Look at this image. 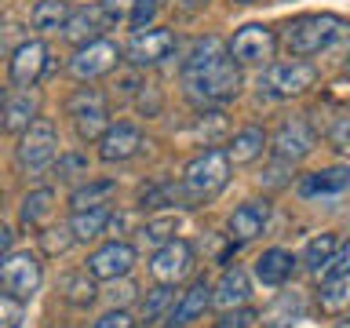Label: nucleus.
I'll return each mask as SVG.
<instances>
[{"mask_svg": "<svg viewBox=\"0 0 350 328\" xmlns=\"http://www.w3.org/2000/svg\"><path fill=\"white\" fill-rule=\"evenodd\" d=\"M347 37H350V22L339 15H299V18L284 22V29H281V44L295 59L317 55Z\"/></svg>", "mask_w": 350, "mask_h": 328, "instance_id": "nucleus-2", "label": "nucleus"}, {"mask_svg": "<svg viewBox=\"0 0 350 328\" xmlns=\"http://www.w3.org/2000/svg\"><path fill=\"white\" fill-rule=\"evenodd\" d=\"M44 73H48V48L40 40L18 44L15 55H11V81L22 87H33Z\"/></svg>", "mask_w": 350, "mask_h": 328, "instance_id": "nucleus-15", "label": "nucleus"}, {"mask_svg": "<svg viewBox=\"0 0 350 328\" xmlns=\"http://www.w3.org/2000/svg\"><path fill=\"white\" fill-rule=\"evenodd\" d=\"M139 150H142V131L135 124H109L106 135L98 139V157H103L106 164L131 161Z\"/></svg>", "mask_w": 350, "mask_h": 328, "instance_id": "nucleus-16", "label": "nucleus"}, {"mask_svg": "<svg viewBox=\"0 0 350 328\" xmlns=\"http://www.w3.org/2000/svg\"><path fill=\"white\" fill-rule=\"evenodd\" d=\"M208 303H212V284H208L204 277H197L190 288L183 292V299H179V306L172 310V328H183V325H190V321H197L204 310H208Z\"/></svg>", "mask_w": 350, "mask_h": 328, "instance_id": "nucleus-20", "label": "nucleus"}, {"mask_svg": "<svg viewBox=\"0 0 350 328\" xmlns=\"http://www.w3.org/2000/svg\"><path fill=\"white\" fill-rule=\"evenodd\" d=\"M73 241H77L73 226H51V230H44V234H40V248L48 251V256H62Z\"/></svg>", "mask_w": 350, "mask_h": 328, "instance_id": "nucleus-35", "label": "nucleus"}, {"mask_svg": "<svg viewBox=\"0 0 350 328\" xmlns=\"http://www.w3.org/2000/svg\"><path fill=\"white\" fill-rule=\"evenodd\" d=\"M135 321H131V317L124 314V310H109V314H103L98 317V321L92 325V328H131Z\"/></svg>", "mask_w": 350, "mask_h": 328, "instance_id": "nucleus-42", "label": "nucleus"}, {"mask_svg": "<svg viewBox=\"0 0 350 328\" xmlns=\"http://www.w3.org/2000/svg\"><path fill=\"white\" fill-rule=\"evenodd\" d=\"M172 51H175V37L168 29H153V26L135 29L131 40L124 44V55L131 66H157L164 59H172Z\"/></svg>", "mask_w": 350, "mask_h": 328, "instance_id": "nucleus-10", "label": "nucleus"}, {"mask_svg": "<svg viewBox=\"0 0 350 328\" xmlns=\"http://www.w3.org/2000/svg\"><path fill=\"white\" fill-rule=\"evenodd\" d=\"M343 62H347V70H350V51H347V59H343Z\"/></svg>", "mask_w": 350, "mask_h": 328, "instance_id": "nucleus-47", "label": "nucleus"}, {"mask_svg": "<svg viewBox=\"0 0 350 328\" xmlns=\"http://www.w3.org/2000/svg\"><path fill=\"white\" fill-rule=\"evenodd\" d=\"M175 230H179V219H175V215H164V219H153V223L142 226L139 237H142V245H168Z\"/></svg>", "mask_w": 350, "mask_h": 328, "instance_id": "nucleus-33", "label": "nucleus"}, {"mask_svg": "<svg viewBox=\"0 0 350 328\" xmlns=\"http://www.w3.org/2000/svg\"><path fill=\"white\" fill-rule=\"evenodd\" d=\"M350 186V168H321L299 179V197H336Z\"/></svg>", "mask_w": 350, "mask_h": 328, "instance_id": "nucleus-22", "label": "nucleus"}, {"mask_svg": "<svg viewBox=\"0 0 350 328\" xmlns=\"http://www.w3.org/2000/svg\"><path fill=\"white\" fill-rule=\"evenodd\" d=\"M343 273H350V241L336 248V256L328 259V266L321 270V281H328V277H343Z\"/></svg>", "mask_w": 350, "mask_h": 328, "instance_id": "nucleus-38", "label": "nucleus"}, {"mask_svg": "<svg viewBox=\"0 0 350 328\" xmlns=\"http://www.w3.org/2000/svg\"><path fill=\"white\" fill-rule=\"evenodd\" d=\"M190 270H193V248L186 245V241H175V237L168 241V245H161L157 251H153V259H150V273L161 284L183 281Z\"/></svg>", "mask_w": 350, "mask_h": 328, "instance_id": "nucleus-12", "label": "nucleus"}, {"mask_svg": "<svg viewBox=\"0 0 350 328\" xmlns=\"http://www.w3.org/2000/svg\"><path fill=\"white\" fill-rule=\"evenodd\" d=\"M37 120V92H0V128L11 135H22Z\"/></svg>", "mask_w": 350, "mask_h": 328, "instance_id": "nucleus-14", "label": "nucleus"}, {"mask_svg": "<svg viewBox=\"0 0 350 328\" xmlns=\"http://www.w3.org/2000/svg\"><path fill=\"white\" fill-rule=\"evenodd\" d=\"M314 81H317V70L303 59L270 62L259 77V92L270 95V98H295V95H303L306 87H314Z\"/></svg>", "mask_w": 350, "mask_h": 328, "instance_id": "nucleus-5", "label": "nucleus"}, {"mask_svg": "<svg viewBox=\"0 0 350 328\" xmlns=\"http://www.w3.org/2000/svg\"><path fill=\"white\" fill-rule=\"evenodd\" d=\"M59 157V131L48 117H37L33 124L22 131L18 150H15V164L22 175H40L44 168H51Z\"/></svg>", "mask_w": 350, "mask_h": 328, "instance_id": "nucleus-4", "label": "nucleus"}, {"mask_svg": "<svg viewBox=\"0 0 350 328\" xmlns=\"http://www.w3.org/2000/svg\"><path fill=\"white\" fill-rule=\"evenodd\" d=\"M317 306L321 314H343L350 306V273L343 277H328L321 281V292H317Z\"/></svg>", "mask_w": 350, "mask_h": 328, "instance_id": "nucleus-25", "label": "nucleus"}, {"mask_svg": "<svg viewBox=\"0 0 350 328\" xmlns=\"http://www.w3.org/2000/svg\"><path fill=\"white\" fill-rule=\"evenodd\" d=\"M314 142H317V135L306 117H288L273 131V153H278V161H292V164L303 161L314 150Z\"/></svg>", "mask_w": 350, "mask_h": 328, "instance_id": "nucleus-11", "label": "nucleus"}, {"mask_svg": "<svg viewBox=\"0 0 350 328\" xmlns=\"http://www.w3.org/2000/svg\"><path fill=\"white\" fill-rule=\"evenodd\" d=\"M77 175H88V157H81V153L59 157V179H77Z\"/></svg>", "mask_w": 350, "mask_h": 328, "instance_id": "nucleus-39", "label": "nucleus"}, {"mask_svg": "<svg viewBox=\"0 0 350 328\" xmlns=\"http://www.w3.org/2000/svg\"><path fill=\"white\" fill-rule=\"evenodd\" d=\"M73 11L66 0H37V8L29 11V22H33V29H62L66 26V18H70Z\"/></svg>", "mask_w": 350, "mask_h": 328, "instance_id": "nucleus-28", "label": "nucleus"}, {"mask_svg": "<svg viewBox=\"0 0 350 328\" xmlns=\"http://www.w3.org/2000/svg\"><path fill=\"white\" fill-rule=\"evenodd\" d=\"M62 328H70V325H62Z\"/></svg>", "mask_w": 350, "mask_h": 328, "instance_id": "nucleus-49", "label": "nucleus"}, {"mask_svg": "<svg viewBox=\"0 0 350 328\" xmlns=\"http://www.w3.org/2000/svg\"><path fill=\"white\" fill-rule=\"evenodd\" d=\"M22 325V299L11 292H0V328H18Z\"/></svg>", "mask_w": 350, "mask_h": 328, "instance_id": "nucleus-36", "label": "nucleus"}, {"mask_svg": "<svg viewBox=\"0 0 350 328\" xmlns=\"http://www.w3.org/2000/svg\"><path fill=\"white\" fill-rule=\"evenodd\" d=\"M223 135H226V117L223 113H197L193 124L183 131V139L193 142V146H215Z\"/></svg>", "mask_w": 350, "mask_h": 328, "instance_id": "nucleus-24", "label": "nucleus"}, {"mask_svg": "<svg viewBox=\"0 0 350 328\" xmlns=\"http://www.w3.org/2000/svg\"><path fill=\"white\" fill-rule=\"evenodd\" d=\"M267 219H270V204L267 201H245L241 208H234V215H230V241L234 245H248V241H256L262 234V226H267Z\"/></svg>", "mask_w": 350, "mask_h": 328, "instance_id": "nucleus-17", "label": "nucleus"}, {"mask_svg": "<svg viewBox=\"0 0 350 328\" xmlns=\"http://www.w3.org/2000/svg\"><path fill=\"white\" fill-rule=\"evenodd\" d=\"M51 208H55V193H51V190H33L26 201H22L18 223L26 226V230H40L44 219L51 215Z\"/></svg>", "mask_w": 350, "mask_h": 328, "instance_id": "nucleus-27", "label": "nucleus"}, {"mask_svg": "<svg viewBox=\"0 0 350 328\" xmlns=\"http://www.w3.org/2000/svg\"><path fill=\"white\" fill-rule=\"evenodd\" d=\"M73 237L77 241H95L98 234H106L109 226V208L106 204H95V208H84V212L73 215Z\"/></svg>", "mask_w": 350, "mask_h": 328, "instance_id": "nucleus-26", "label": "nucleus"}, {"mask_svg": "<svg viewBox=\"0 0 350 328\" xmlns=\"http://www.w3.org/2000/svg\"><path fill=\"white\" fill-rule=\"evenodd\" d=\"M186 4H204V0H186Z\"/></svg>", "mask_w": 350, "mask_h": 328, "instance_id": "nucleus-46", "label": "nucleus"}, {"mask_svg": "<svg viewBox=\"0 0 350 328\" xmlns=\"http://www.w3.org/2000/svg\"><path fill=\"white\" fill-rule=\"evenodd\" d=\"M131 266H135V248L124 245V241H109L98 251H92L88 259V273L95 281H117V277H128Z\"/></svg>", "mask_w": 350, "mask_h": 328, "instance_id": "nucleus-13", "label": "nucleus"}, {"mask_svg": "<svg viewBox=\"0 0 350 328\" xmlns=\"http://www.w3.org/2000/svg\"><path fill=\"white\" fill-rule=\"evenodd\" d=\"M336 328H350V321H339V325H336Z\"/></svg>", "mask_w": 350, "mask_h": 328, "instance_id": "nucleus-45", "label": "nucleus"}, {"mask_svg": "<svg viewBox=\"0 0 350 328\" xmlns=\"http://www.w3.org/2000/svg\"><path fill=\"white\" fill-rule=\"evenodd\" d=\"M175 303V292H172V284H157V288H150L146 292V299H142V325H153V321H161L164 310Z\"/></svg>", "mask_w": 350, "mask_h": 328, "instance_id": "nucleus-31", "label": "nucleus"}, {"mask_svg": "<svg viewBox=\"0 0 350 328\" xmlns=\"http://www.w3.org/2000/svg\"><path fill=\"white\" fill-rule=\"evenodd\" d=\"M262 150H267V131L262 128H241L237 135L230 139L226 157H230V164H252L256 157H262Z\"/></svg>", "mask_w": 350, "mask_h": 328, "instance_id": "nucleus-23", "label": "nucleus"}, {"mask_svg": "<svg viewBox=\"0 0 350 328\" xmlns=\"http://www.w3.org/2000/svg\"><path fill=\"white\" fill-rule=\"evenodd\" d=\"M131 8H135V0H103V11L113 22H120L124 15H131Z\"/></svg>", "mask_w": 350, "mask_h": 328, "instance_id": "nucleus-43", "label": "nucleus"}, {"mask_svg": "<svg viewBox=\"0 0 350 328\" xmlns=\"http://www.w3.org/2000/svg\"><path fill=\"white\" fill-rule=\"evenodd\" d=\"M62 299L73 303V306H88L95 299V277H88V273H70V277H62Z\"/></svg>", "mask_w": 350, "mask_h": 328, "instance_id": "nucleus-32", "label": "nucleus"}, {"mask_svg": "<svg viewBox=\"0 0 350 328\" xmlns=\"http://www.w3.org/2000/svg\"><path fill=\"white\" fill-rule=\"evenodd\" d=\"M153 15H157V0H135V8H131V26L135 29H146L150 22H153Z\"/></svg>", "mask_w": 350, "mask_h": 328, "instance_id": "nucleus-40", "label": "nucleus"}, {"mask_svg": "<svg viewBox=\"0 0 350 328\" xmlns=\"http://www.w3.org/2000/svg\"><path fill=\"white\" fill-rule=\"evenodd\" d=\"M117 190V182L113 179H98V182H88L81 186V190H73L70 197V204L77 208V212H84V208H95V204H106V197Z\"/></svg>", "mask_w": 350, "mask_h": 328, "instance_id": "nucleus-30", "label": "nucleus"}, {"mask_svg": "<svg viewBox=\"0 0 350 328\" xmlns=\"http://www.w3.org/2000/svg\"><path fill=\"white\" fill-rule=\"evenodd\" d=\"M40 277H44L40 259L29 256V251H11V256L0 259V288L11 292V295H18L22 303L37 295Z\"/></svg>", "mask_w": 350, "mask_h": 328, "instance_id": "nucleus-7", "label": "nucleus"}, {"mask_svg": "<svg viewBox=\"0 0 350 328\" xmlns=\"http://www.w3.org/2000/svg\"><path fill=\"white\" fill-rule=\"evenodd\" d=\"M109 22H113V18L103 11V4H98V8H81V11H73V15L66 18L62 37L73 40V44H92V40H98V33H103Z\"/></svg>", "mask_w": 350, "mask_h": 328, "instance_id": "nucleus-18", "label": "nucleus"}, {"mask_svg": "<svg viewBox=\"0 0 350 328\" xmlns=\"http://www.w3.org/2000/svg\"><path fill=\"white\" fill-rule=\"evenodd\" d=\"M245 4H256V0H245Z\"/></svg>", "mask_w": 350, "mask_h": 328, "instance_id": "nucleus-48", "label": "nucleus"}, {"mask_svg": "<svg viewBox=\"0 0 350 328\" xmlns=\"http://www.w3.org/2000/svg\"><path fill=\"white\" fill-rule=\"evenodd\" d=\"M248 295H252L248 273L241 270V266H226L223 277H219V288L212 292V303L223 306V310H237V306L248 303Z\"/></svg>", "mask_w": 350, "mask_h": 328, "instance_id": "nucleus-21", "label": "nucleus"}, {"mask_svg": "<svg viewBox=\"0 0 350 328\" xmlns=\"http://www.w3.org/2000/svg\"><path fill=\"white\" fill-rule=\"evenodd\" d=\"M295 317H299V295H284V299L273 306V310H267V321L270 328H292L295 325Z\"/></svg>", "mask_w": 350, "mask_h": 328, "instance_id": "nucleus-34", "label": "nucleus"}, {"mask_svg": "<svg viewBox=\"0 0 350 328\" xmlns=\"http://www.w3.org/2000/svg\"><path fill=\"white\" fill-rule=\"evenodd\" d=\"M66 113L73 117V128L81 139H103L109 128V113H106V95L98 87H81V92L70 95L66 102Z\"/></svg>", "mask_w": 350, "mask_h": 328, "instance_id": "nucleus-6", "label": "nucleus"}, {"mask_svg": "<svg viewBox=\"0 0 350 328\" xmlns=\"http://www.w3.org/2000/svg\"><path fill=\"white\" fill-rule=\"evenodd\" d=\"M117 62H120V48L113 40H92L77 48V55L70 59V73L77 81H95V77L117 70Z\"/></svg>", "mask_w": 350, "mask_h": 328, "instance_id": "nucleus-9", "label": "nucleus"}, {"mask_svg": "<svg viewBox=\"0 0 350 328\" xmlns=\"http://www.w3.org/2000/svg\"><path fill=\"white\" fill-rule=\"evenodd\" d=\"M183 87L193 102L219 106L241 92V62L219 37L197 40L183 59Z\"/></svg>", "mask_w": 350, "mask_h": 328, "instance_id": "nucleus-1", "label": "nucleus"}, {"mask_svg": "<svg viewBox=\"0 0 350 328\" xmlns=\"http://www.w3.org/2000/svg\"><path fill=\"white\" fill-rule=\"evenodd\" d=\"M292 273H295V256L284 248H267L256 259V277L267 284V288H278V284L292 281Z\"/></svg>", "mask_w": 350, "mask_h": 328, "instance_id": "nucleus-19", "label": "nucleus"}, {"mask_svg": "<svg viewBox=\"0 0 350 328\" xmlns=\"http://www.w3.org/2000/svg\"><path fill=\"white\" fill-rule=\"evenodd\" d=\"M230 168H234V164H230L226 150H204L201 157H193L190 164H186V175L179 182L186 204L212 201V197L230 182Z\"/></svg>", "mask_w": 350, "mask_h": 328, "instance_id": "nucleus-3", "label": "nucleus"}, {"mask_svg": "<svg viewBox=\"0 0 350 328\" xmlns=\"http://www.w3.org/2000/svg\"><path fill=\"white\" fill-rule=\"evenodd\" d=\"M273 51H278V37L273 29L267 26H245L234 33L230 40V55L241 62V66H270Z\"/></svg>", "mask_w": 350, "mask_h": 328, "instance_id": "nucleus-8", "label": "nucleus"}, {"mask_svg": "<svg viewBox=\"0 0 350 328\" xmlns=\"http://www.w3.org/2000/svg\"><path fill=\"white\" fill-rule=\"evenodd\" d=\"M328 142H332L339 153H350V109L332 120V128H328Z\"/></svg>", "mask_w": 350, "mask_h": 328, "instance_id": "nucleus-37", "label": "nucleus"}, {"mask_svg": "<svg viewBox=\"0 0 350 328\" xmlns=\"http://www.w3.org/2000/svg\"><path fill=\"white\" fill-rule=\"evenodd\" d=\"M252 321H256V314L245 310V306H237V310H234V314H226V317H223V321H219L215 328H248Z\"/></svg>", "mask_w": 350, "mask_h": 328, "instance_id": "nucleus-41", "label": "nucleus"}, {"mask_svg": "<svg viewBox=\"0 0 350 328\" xmlns=\"http://www.w3.org/2000/svg\"><path fill=\"white\" fill-rule=\"evenodd\" d=\"M11 241H15V234H11L8 226H0V259H4L8 251H11Z\"/></svg>", "mask_w": 350, "mask_h": 328, "instance_id": "nucleus-44", "label": "nucleus"}, {"mask_svg": "<svg viewBox=\"0 0 350 328\" xmlns=\"http://www.w3.org/2000/svg\"><path fill=\"white\" fill-rule=\"evenodd\" d=\"M336 234H317L310 245H306V256H303V262H306V270L314 273V277H321V270L328 266V259L336 256Z\"/></svg>", "mask_w": 350, "mask_h": 328, "instance_id": "nucleus-29", "label": "nucleus"}]
</instances>
